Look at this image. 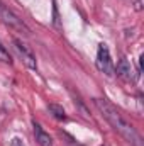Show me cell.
Returning <instances> with one entry per match:
<instances>
[{
	"instance_id": "1",
	"label": "cell",
	"mask_w": 144,
	"mask_h": 146,
	"mask_svg": "<svg viewBox=\"0 0 144 146\" xmlns=\"http://www.w3.org/2000/svg\"><path fill=\"white\" fill-rule=\"evenodd\" d=\"M93 102H95V107L98 109V112L104 115V119L114 127V131H117L126 141H129L132 146H144L143 138L136 131V127L115 109L108 100H105V99H93Z\"/></svg>"
},
{
	"instance_id": "2",
	"label": "cell",
	"mask_w": 144,
	"mask_h": 146,
	"mask_svg": "<svg viewBox=\"0 0 144 146\" xmlns=\"http://www.w3.org/2000/svg\"><path fill=\"white\" fill-rule=\"evenodd\" d=\"M0 22L2 24H5L7 27H10V29H14V31H17V33H22V34H26V36H29L31 34V29L27 27V24L14 12V10H10L3 2H0Z\"/></svg>"
},
{
	"instance_id": "3",
	"label": "cell",
	"mask_w": 144,
	"mask_h": 146,
	"mask_svg": "<svg viewBox=\"0 0 144 146\" xmlns=\"http://www.w3.org/2000/svg\"><path fill=\"white\" fill-rule=\"evenodd\" d=\"M95 65L98 68V72L105 73L108 76H112L115 70H114V63H112V58H110V51H108L107 44H98V51H97V60H95Z\"/></svg>"
},
{
	"instance_id": "4",
	"label": "cell",
	"mask_w": 144,
	"mask_h": 146,
	"mask_svg": "<svg viewBox=\"0 0 144 146\" xmlns=\"http://www.w3.org/2000/svg\"><path fill=\"white\" fill-rule=\"evenodd\" d=\"M14 44H15V49H17V53H19V56L22 58V63L27 66V68H31V70H36L37 68V63H36V56L32 54V51L22 42V41H19V39H14Z\"/></svg>"
},
{
	"instance_id": "5",
	"label": "cell",
	"mask_w": 144,
	"mask_h": 146,
	"mask_svg": "<svg viewBox=\"0 0 144 146\" xmlns=\"http://www.w3.org/2000/svg\"><path fill=\"white\" fill-rule=\"evenodd\" d=\"M117 75L122 78V80H126V82H131V80H136V76H134V68H132V65L126 60V58H120L119 60V63H117V68H114Z\"/></svg>"
},
{
	"instance_id": "6",
	"label": "cell",
	"mask_w": 144,
	"mask_h": 146,
	"mask_svg": "<svg viewBox=\"0 0 144 146\" xmlns=\"http://www.w3.org/2000/svg\"><path fill=\"white\" fill-rule=\"evenodd\" d=\"M32 126H34V136H36V141L39 146H53V138L37 124L36 121L32 122Z\"/></svg>"
},
{
	"instance_id": "7",
	"label": "cell",
	"mask_w": 144,
	"mask_h": 146,
	"mask_svg": "<svg viewBox=\"0 0 144 146\" xmlns=\"http://www.w3.org/2000/svg\"><path fill=\"white\" fill-rule=\"evenodd\" d=\"M48 109H49V112H51V115H53L54 119H58V121H66V119H68L65 109H63L61 106H58V104H49Z\"/></svg>"
},
{
	"instance_id": "8",
	"label": "cell",
	"mask_w": 144,
	"mask_h": 146,
	"mask_svg": "<svg viewBox=\"0 0 144 146\" xmlns=\"http://www.w3.org/2000/svg\"><path fill=\"white\" fill-rule=\"evenodd\" d=\"M0 60L2 61H5V63H9V65H12V58H10V54H9V51H7V48L0 42Z\"/></svg>"
},
{
	"instance_id": "9",
	"label": "cell",
	"mask_w": 144,
	"mask_h": 146,
	"mask_svg": "<svg viewBox=\"0 0 144 146\" xmlns=\"http://www.w3.org/2000/svg\"><path fill=\"white\" fill-rule=\"evenodd\" d=\"M10 146H24V143H22V139H20V138H14V139H12V143H10Z\"/></svg>"
},
{
	"instance_id": "10",
	"label": "cell",
	"mask_w": 144,
	"mask_h": 146,
	"mask_svg": "<svg viewBox=\"0 0 144 146\" xmlns=\"http://www.w3.org/2000/svg\"><path fill=\"white\" fill-rule=\"evenodd\" d=\"M143 9V0H137L136 2V10H141Z\"/></svg>"
}]
</instances>
